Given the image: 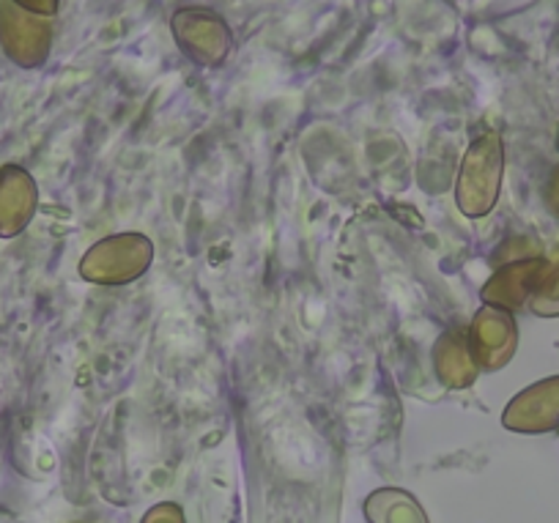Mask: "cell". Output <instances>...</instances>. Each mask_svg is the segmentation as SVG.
I'll list each match as a JSON object with an SVG mask.
<instances>
[{"label":"cell","mask_w":559,"mask_h":523,"mask_svg":"<svg viewBox=\"0 0 559 523\" xmlns=\"http://www.w3.org/2000/svg\"><path fill=\"white\" fill-rule=\"evenodd\" d=\"M504 145L497 132H486L469 145L455 176V206L464 217L480 219L497 206L502 190Z\"/></svg>","instance_id":"1"},{"label":"cell","mask_w":559,"mask_h":523,"mask_svg":"<svg viewBox=\"0 0 559 523\" xmlns=\"http://www.w3.org/2000/svg\"><path fill=\"white\" fill-rule=\"evenodd\" d=\"M154 245L143 234H116L96 241L83 258H80V277L91 285H129L140 280L152 269Z\"/></svg>","instance_id":"2"},{"label":"cell","mask_w":559,"mask_h":523,"mask_svg":"<svg viewBox=\"0 0 559 523\" xmlns=\"http://www.w3.org/2000/svg\"><path fill=\"white\" fill-rule=\"evenodd\" d=\"M176 45L198 67L217 69L228 58L234 34L228 23L212 9H179L170 20Z\"/></svg>","instance_id":"3"},{"label":"cell","mask_w":559,"mask_h":523,"mask_svg":"<svg viewBox=\"0 0 559 523\" xmlns=\"http://www.w3.org/2000/svg\"><path fill=\"white\" fill-rule=\"evenodd\" d=\"M0 47L23 69H39L50 58L52 25L12 0H0Z\"/></svg>","instance_id":"4"},{"label":"cell","mask_w":559,"mask_h":523,"mask_svg":"<svg viewBox=\"0 0 559 523\" xmlns=\"http://www.w3.org/2000/svg\"><path fill=\"white\" fill-rule=\"evenodd\" d=\"M469 345L480 370H499L515 352V321L502 307H483L472 318Z\"/></svg>","instance_id":"5"},{"label":"cell","mask_w":559,"mask_h":523,"mask_svg":"<svg viewBox=\"0 0 559 523\" xmlns=\"http://www.w3.org/2000/svg\"><path fill=\"white\" fill-rule=\"evenodd\" d=\"M39 209V187L20 165L0 167V239L23 234Z\"/></svg>","instance_id":"6"},{"label":"cell","mask_w":559,"mask_h":523,"mask_svg":"<svg viewBox=\"0 0 559 523\" xmlns=\"http://www.w3.org/2000/svg\"><path fill=\"white\" fill-rule=\"evenodd\" d=\"M504 428L521 433H537L559 425V379L540 381L510 401L502 417Z\"/></svg>","instance_id":"7"},{"label":"cell","mask_w":559,"mask_h":523,"mask_svg":"<svg viewBox=\"0 0 559 523\" xmlns=\"http://www.w3.org/2000/svg\"><path fill=\"white\" fill-rule=\"evenodd\" d=\"M433 373L448 390H466L475 384L480 368L472 357L469 329L450 326L439 334L433 343Z\"/></svg>","instance_id":"8"},{"label":"cell","mask_w":559,"mask_h":523,"mask_svg":"<svg viewBox=\"0 0 559 523\" xmlns=\"http://www.w3.org/2000/svg\"><path fill=\"white\" fill-rule=\"evenodd\" d=\"M543 261H513L499 269L480 290L483 305L502 307V310H519L526 301V296L535 290L540 280Z\"/></svg>","instance_id":"9"},{"label":"cell","mask_w":559,"mask_h":523,"mask_svg":"<svg viewBox=\"0 0 559 523\" xmlns=\"http://www.w3.org/2000/svg\"><path fill=\"white\" fill-rule=\"evenodd\" d=\"M365 515L370 523H428L419 501L397 488H381L370 494L365 501Z\"/></svg>","instance_id":"10"},{"label":"cell","mask_w":559,"mask_h":523,"mask_svg":"<svg viewBox=\"0 0 559 523\" xmlns=\"http://www.w3.org/2000/svg\"><path fill=\"white\" fill-rule=\"evenodd\" d=\"M143 523H185V512L176 504H168V501H165V504L154 507V510L143 518Z\"/></svg>","instance_id":"11"},{"label":"cell","mask_w":559,"mask_h":523,"mask_svg":"<svg viewBox=\"0 0 559 523\" xmlns=\"http://www.w3.org/2000/svg\"><path fill=\"white\" fill-rule=\"evenodd\" d=\"M17 7L28 9V12L41 14V17H52L58 12V0H12Z\"/></svg>","instance_id":"12"}]
</instances>
